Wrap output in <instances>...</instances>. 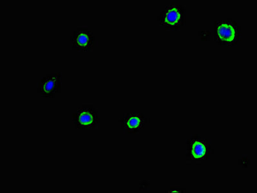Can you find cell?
Instances as JSON below:
<instances>
[{"mask_svg": "<svg viewBox=\"0 0 257 193\" xmlns=\"http://www.w3.org/2000/svg\"><path fill=\"white\" fill-rule=\"evenodd\" d=\"M191 152H192L193 158L201 159L204 158L207 152L206 141L199 139V138L192 140L191 141Z\"/></svg>", "mask_w": 257, "mask_h": 193, "instance_id": "obj_7", "label": "cell"}, {"mask_svg": "<svg viewBox=\"0 0 257 193\" xmlns=\"http://www.w3.org/2000/svg\"><path fill=\"white\" fill-rule=\"evenodd\" d=\"M161 26L170 30H176L184 24V11L179 5L171 4L166 7L159 17Z\"/></svg>", "mask_w": 257, "mask_h": 193, "instance_id": "obj_4", "label": "cell"}, {"mask_svg": "<svg viewBox=\"0 0 257 193\" xmlns=\"http://www.w3.org/2000/svg\"><path fill=\"white\" fill-rule=\"evenodd\" d=\"M216 41L224 46H231L237 42L240 36V29L231 20L217 22L215 26Z\"/></svg>", "mask_w": 257, "mask_h": 193, "instance_id": "obj_2", "label": "cell"}, {"mask_svg": "<svg viewBox=\"0 0 257 193\" xmlns=\"http://www.w3.org/2000/svg\"><path fill=\"white\" fill-rule=\"evenodd\" d=\"M62 87V74L57 73L47 74L38 84L37 92L42 98H56L60 94Z\"/></svg>", "mask_w": 257, "mask_h": 193, "instance_id": "obj_5", "label": "cell"}, {"mask_svg": "<svg viewBox=\"0 0 257 193\" xmlns=\"http://www.w3.org/2000/svg\"><path fill=\"white\" fill-rule=\"evenodd\" d=\"M72 49L78 52H90L97 45L96 37L86 27H79L70 36Z\"/></svg>", "mask_w": 257, "mask_h": 193, "instance_id": "obj_3", "label": "cell"}, {"mask_svg": "<svg viewBox=\"0 0 257 193\" xmlns=\"http://www.w3.org/2000/svg\"><path fill=\"white\" fill-rule=\"evenodd\" d=\"M119 122L125 133L136 134L144 128L147 119L142 113H125Z\"/></svg>", "mask_w": 257, "mask_h": 193, "instance_id": "obj_6", "label": "cell"}, {"mask_svg": "<svg viewBox=\"0 0 257 193\" xmlns=\"http://www.w3.org/2000/svg\"><path fill=\"white\" fill-rule=\"evenodd\" d=\"M98 110L92 104H84L72 115L75 129L92 130L101 124Z\"/></svg>", "mask_w": 257, "mask_h": 193, "instance_id": "obj_1", "label": "cell"}]
</instances>
